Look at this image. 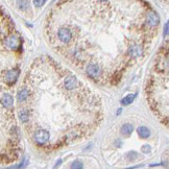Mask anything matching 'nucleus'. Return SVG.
<instances>
[{
    "label": "nucleus",
    "mask_w": 169,
    "mask_h": 169,
    "mask_svg": "<svg viewBox=\"0 0 169 169\" xmlns=\"http://www.w3.org/2000/svg\"><path fill=\"white\" fill-rule=\"evenodd\" d=\"M72 38V34L70 31L69 28L65 26H61L58 28L56 31V39H58L60 42L63 43V44H68V43L71 41Z\"/></svg>",
    "instance_id": "1"
},
{
    "label": "nucleus",
    "mask_w": 169,
    "mask_h": 169,
    "mask_svg": "<svg viewBox=\"0 0 169 169\" xmlns=\"http://www.w3.org/2000/svg\"><path fill=\"white\" fill-rule=\"evenodd\" d=\"M20 74L18 69H13L10 71L6 72L5 74V81L9 84H13L14 83H16V80H18V76Z\"/></svg>",
    "instance_id": "2"
},
{
    "label": "nucleus",
    "mask_w": 169,
    "mask_h": 169,
    "mask_svg": "<svg viewBox=\"0 0 169 169\" xmlns=\"http://www.w3.org/2000/svg\"><path fill=\"white\" fill-rule=\"evenodd\" d=\"M5 45L10 49H17L20 45V40L16 36H10L5 40Z\"/></svg>",
    "instance_id": "3"
},
{
    "label": "nucleus",
    "mask_w": 169,
    "mask_h": 169,
    "mask_svg": "<svg viewBox=\"0 0 169 169\" xmlns=\"http://www.w3.org/2000/svg\"><path fill=\"white\" fill-rule=\"evenodd\" d=\"M0 100H1L2 105H4L5 108H10V107H13V105H14V98L12 95L9 93H4L1 96V99Z\"/></svg>",
    "instance_id": "4"
},
{
    "label": "nucleus",
    "mask_w": 169,
    "mask_h": 169,
    "mask_svg": "<svg viewBox=\"0 0 169 169\" xmlns=\"http://www.w3.org/2000/svg\"><path fill=\"white\" fill-rule=\"evenodd\" d=\"M28 94H29V91H28V88H23L19 91V93L17 95V99H18V102H24L25 100H27L28 98Z\"/></svg>",
    "instance_id": "5"
},
{
    "label": "nucleus",
    "mask_w": 169,
    "mask_h": 169,
    "mask_svg": "<svg viewBox=\"0 0 169 169\" xmlns=\"http://www.w3.org/2000/svg\"><path fill=\"white\" fill-rule=\"evenodd\" d=\"M138 135L142 139H146L150 136V130L147 129L146 126H140L138 129Z\"/></svg>",
    "instance_id": "6"
},
{
    "label": "nucleus",
    "mask_w": 169,
    "mask_h": 169,
    "mask_svg": "<svg viewBox=\"0 0 169 169\" xmlns=\"http://www.w3.org/2000/svg\"><path fill=\"white\" fill-rule=\"evenodd\" d=\"M133 130H134L133 125L130 124V123H126V124L122 125V127H121V134H122V135H124V136H130V134H132Z\"/></svg>",
    "instance_id": "7"
},
{
    "label": "nucleus",
    "mask_w": 169,
    "mask_h": 169,
    "mask_svg": "<svg viewBox=\"0 0 169 169\" xmlns=\"http://www.w3.org/2000/svg\"><path fill=\"white\" fill-rule=\"evenodd\" d=\"M17 5H18V7L20 10H27V7H28L29 1H28V0H18Z\"/></svg>",
    "instance_id": "8"
},
{
    "label": "nucleus",
    "mask_w": 169,
    "mask_h": 169,
    "mask_svg": "<svg viewBox=\"0 0 169 169\" xmlns=\"http://www.w3.org/2000/svg\"><path fill=\"white\" fill-rule=\"evenodd\" d=\"M136 95H134V94H130V95H127L126 97H124L123 99L121 100V103L123 105H130V102L134 100V98H135Z\"/></svg>",
    "instance_id": "9"
},
{
    "label": "nucleus",
    "mask_w": 169,
    "mask_h": 169,
    "mask_svg": "<svg viewBox=\"0 0 169 169\" xmlns=\"http://www.w3.org/2000/svg\"><path fill=\"white\" fill-rule=\"evenodd\" d=\"M45 2H46V0H34V4H35V6H37V7L43 6V5L45 4Z\"/></svg>",
    "instance_id": "10"
},
{
    "label": "nucleus",
    "mask_w": 169,
    "mask_h": 169,
    "mask_svg": "<svg viewBox=\"0 0 169 169\" xmlns=\"http://www.w3.org/2000/svg\"><path fill=\"white\" fill-rule=\"evenodd\" d=\"M71 167L72 168H81V167H83V165H81L80 162H78V161H75V162L71 165Z\"/></svg>",
    "instance_id": "11"
}]
</instances>
